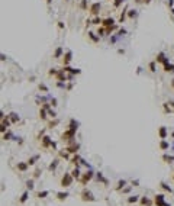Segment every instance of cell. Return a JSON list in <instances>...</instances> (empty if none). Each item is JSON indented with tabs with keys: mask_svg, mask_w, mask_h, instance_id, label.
Here are the masks:
<instances>
[{
	"mask_svg": "<svg viewBox=\"0 0 174 206\" xmlns=\"http://www.w3.org/2000/svg\"><path fill=\"white\" fill-rule=\"evenodd\" d=\"M94 176H96V173L92 170V168H89L86 173H83V174H81V177H80V180H79L80 184H81V186H86L90 180H93V177H94Z\"/></svg>",
	"mask_w": 174,
	"mask_h": 206,
	"instance_id": "obj_1",
	"label": "cell"
},
{
	"mask_svg": "<svg viewBox=\"0 0 174 206\" xmlns=\"http://www.w3.org/2000/svg\"><path fill=\"white\" fill-rule=\"evenodd\" d=\"M73 181H74V177H73L71 173H64V176L61 177V181H60V186L67 189V187H70L73 184Z\"/></svg>",
	"mask_w": 174,
	"mask_h": 206,
	"instance_id": "obj_2",
	"label": "cell"
},
{
	"mask_svg": "<svg viewBox=\"0 0 174 206\" xmlns=\"http://www.w3.org/2000/svg\"><path fill=\"white\" fill-rule=\"evenodd\" d=\"M80 197H81V200H83V202H96V196L90 190H89V189H86V187L81 190Z\"/></svg>",
	"mask_w": 174,
	"mask_h": 206,
	"instance_id": "obj_3",
	"label": "cell"
},
{
	"mask_svg": "<svg viewBox=\"0 0 174 206\" xmlns=\"http://www.w3.org/2000/svg\"><path fill=\"white\" fill-rule=\"evenodd\" d=\"M79 148H80V144L79 142H73V144H70V145H67L64 150L68 152V154H77V151H79Z\"/></svg>",
	"mask_w": 174,
	"mask_h": 206,
	"instance_id": "obj_4",
	"label": "cell"
},
{
	"mask_svg": "<svg viewBox=\"0 0 174 206\" xmlns=\"http://www.w3.org/2000/svg\"><path fill=\"white\" fill-rule=\"evenodd\" d=\"M154 205L155 206H164L165 205V194L162 193H158L154 196Z\"/></svg>",
	"mask_w": 174,
	"mask_h": 206,
	"instance_id": "obj_5",
	"label": "cell"
},
{
	"mask_svg": "<svg viewBox=\"0 0 174 206\" xmlns=\"http://www.w3.org/2000/svg\"><path fill=\"white\" fill-rule=\"evenodd\" d=\"M51 144H52V139H51V137H48V135H44L42 138H41V147L42 148H51Z\"/></svg>",
	"mask_w": 174,
	"mask_h": 206,
	"instance_id": "obj_6",
	"label": "cell"
},
{
	"mask_svg": "<svg viewBox=\"0 0 174 206\" xmlns=\"http://www.w3.org/2000/svg\"><path fill=\"white\" fill-rule=\"evenodd\" d=\"M81 160H83V158L80 157L79 154H74V155L70 158V163H71L74 167H80V165H81Z\"/></svg>",
	"mask_w": 174,
	"mask_h": 206,
	"instance_id": "obj_7",
	"label": "cell"
},
{
	"mask_svg": "<svg viewBox=\"0 0 174 206\" xmlns=\"http://www.w3.org/2000/svg\"><path fill=\"white\" fill-rule=\"evenodd\" d=\"M17 170L20 171V173H26L28 171V168H29V164L26 163V161H20V163H17Z\"/></svg>",
	"mask_w": 174,
	"mask_h": 206,
	"instance_id": "obj_8",
	"label": "cell"
},
{
	"mask_svg": "<svg viewBox=\"0 0 174 206\" xmlns=\"http://www.w3.org/2000/svg\"><path fill=\"white\" fill-rule=\"evenodd\" d=\"M96 180H97V181H100V183H103L105 186H109V180L102 174L100 171H99V173H96Z\"/></svg>",
	"mask_w": 174,
	"mask_h": 206,
	"instance_id": "obj_9",
	"label": "cell"
},
{
	"mask_svg": "<svg viewBox=\"0 0 174 206\" xmlns=\"http://www.w3.org/2000/svg\"><path fill=\"white\" fill-rule=\"evenodd\" d=\"M139 203H141V206H152L154 200H151V199L147 197V196H142V197L139 199Z\"/></svg>",
	"mask_w": 174,
	"mask_h": 206,
	"instance_id": "obj_10",
	"label": "cell"
},
{
	"mask_svg": "<svg viewBox=\"0 0 174 206\" xmlns=\"http://www.w3.org/2000/svg\"><path fill=\"white\" fill-rule=\"evenodd\" d=\"M55 196H57V199H58L60 202H64V200H67V197H68L70 194H68V192H57Z\"/></svg>",
	"mask_w": 174,
	"mask_h": 206,
	"instance_id": "obj_11",
	"label": "cell"
},
{
	"mask_svg": "<svg viewBox=\"0 0 174 206\" xmlns=\"http://www.w3.org/2000/svg\"><path fill=\"white\" fill-rule=\"evenodd\" d=\"M99 12H100V3H93L90 6V13L92 15H99Z\"/></svg>",
	"mask_w": 174,
	"mask_h": 206,
	"instance_id": "obj_12",
	"label": "cell"
},
{
	"mask_svg": "<svg viewBox=\"0 0 174 206\" xmlns=\"http://www.w3.org/2000/svg\"><path fill=\"white\" fill-rule=\"evenodd\" d=\"M58 165H60V158H55V160H52V163H51V164L48 165V170H49V171H55Z\"/></svg>",
	"mask_w": 174,
	"mask_h": 206,
	"instance_id": "obj_13",
	"label": "cell"
},
{
	"mask_svg": "<svg viewBox=\"0 0 174 206\" xmlns=\"http://www.w3.org/2000/svg\"><path fill=\"white\" fill-rule=\"evenodd\" d=\"M125 186H126V180H119L118 181V184H116V187H115V190L116 192H122L123 189H125Z\"/></svg>",
	"mask_w": 174,
	"mask_h": 206,
	"instance_id": "obj_14",
	"label": "cell"
},
{
	"mask_svg": "<svg viewBox=\"0 0 174 206\" xmlns=\"http://www.w3.org/2000/svg\"><path fill=\"white\" fill-rule=\"evenodd\" d=\"M71 174H73V177H74V179L79 181L83 173H80V167H74V168H73V171H71Z\"/></svg>",
	"mask_w": 174,
	"mask_h": 206,
	"instance_id": "obj_15",
	"label": "cell"
},
{
	"mask_svg": "<svg viewBox=\"0 0 174 206\" xmlns=\"http://www.w3.org/2000/svg\"><path fill=\"white\" fill-rule=\"evenodd\" d=\"M161 158H162V161H164V163H167V164H171V163L174 161V155H170V154H162V157H161Z\"/></svg>",
	"mask_w": 174,
	"mask_h": 206,
	"instance_id": "obj_16",
	"label": "cell"
},
{
	"mask_svg": "<svg viewBox=\"0 0 174 206\" xmlns=\"http://www.w3.org/2000/svg\"><path fill=\"white\" fill-rule=\"evenodd\" d=\"M103 26L105 28H110V26H113V23H115V20L112 19V17H106V19H103Z\"/></svg>",
	"mask_w": 174,
	"mask_h": 206,
	"instance_id": "obj_17",
	"label": "cell"
},
{
	"mask_svg": "<svg viewBox=\"0 0 174 206\" xmlns=\"http://www.w3.org/2000/svg\"><path fill=\"white\" fill-rule=\"evenodd\" d=\"M158 135H160V138H161V139H165V138H167V128H165V126H160Z\"/></svg>",
	"mask_w": 174,
	"mask_h": 206,
	"instance_id": "obj_18",
	"label": "cell"
},
{
	"mask_svg": "<svg viewBox=\"0 0 174 206\" xmlns=\"http://www.w3.org/2000/svg\"><path fill=\"white\" fill-rule=\"evenodd\" d=\"M170 148V144L167 142L165 139H161V142H160V150H162V151H167Z\"/></svg>",
	"mask_w": 174,
	"mask_h": 206,
	"instance_id": "obj_19",
	"label": "cell"
},
{
	"mask_svg": "<svg viewBox=\"0 0 174 206\" xmlns=\"http://www.w3.org/2000/svg\"><path fill=\"white\" fill-rule=\"evenodd\" d=\"M9 118H10V122H12V124H17V122H19V115L15 113V112H12V113L9 115Z\"/></svg>",
	"mask_w": 174,
	"mask_h": 206,
	"instance_id": "obj_20",
	"label": "cell"
},
{
	"mask_svg": "<svg viewBox=\"0 0 174 206\" xmlns=\"http://www.w3.org/2000/svg\"><path fill=\"white\" fill-rule=\"evenodd\" d=\"M47 116H48V110H45L44 108H41L39 109V118H41V121H47Z\"/></svg>",
	"mask_w": 174,
	"mask_h": 206,
	"instance_id": "obj_21",
	"label": "cell"
},
{
	"mask_svg": "<svg viewBox=\"0 0 174 206\" xmlns=\"http://www.w3.org/2000/svg\"><path fill=\"white\" fill-rule=\"evenodd\" d=\"M28 197H29V190H26V192H23V193H22V196H20L19 202H20V203H25V202L28 200Z\"/></svg>",
	"mask_w": 174,
	"mask_h": 206,
	"instance_id": "obj_22",
	"label": "cell"
},
{
	"mask_svg": "<svg viewBox=\"0 0 174 206\" xmlns=\"http://www.w3.org/2000/svg\"><path fill=\"white\" fill-rule=\"evenodd\" d=\"M160 187H161V189H162V190L168 192V193H173V189H171V187H170V186H168V184H165V183H164V181H161V183H160Z\"/></svg>",
	"mask_w": 174,
	"mask_h": 206,
	"instance_id": "obj_23",
	"label": "cell"
},
{
	"mask_svg": "<svg viewBox=\"0 0 174 206\" xmlns=\"http://www.w3.org/2000/svg\"><path fill=\"white\" fill-rule=\"evenodd\" d=\"M48 194H49L48 190H42V192H38V193H36V197H38V199H45Z\"/></svg>",
	"mask_w": 174,
	"mask_h": 206,
	"instance_id": "obj_24",
	"label": "cell"
},
{
	"mask_svg": "<svg viewBox=\"0 0 174 206\" xmlns=\"http://www.w3.org/2000/svg\"><path fill=\"white\" fill-rule=\"evenodd\" d=\"M138 200H139V196H136V194H134V196H129V197H128V203H131V205H132V203H136Z\"/></svg>",
	"mask_w": 174,
	"mask_h": 206,
	"instance_id": "obj_25",
	"label": "cell"
},
{
	"mask_svg": "<svg viewBox=\"0 0 174 206\" xmlns=\"http://www.w3.org/2000/svg\"><path fill=\"white\" fill-rule=\"evenodd\" d=\"M63 70L64 71H68V73H73V74H80V70H74V68H71V67H68V65H65Z\"/></svg>",
	"mask_w": 174,
	"mask_h": 206,
	"instance_id": "obj_26",
	"label": "cell"
},
{
	"mask_svg": "<svg viewBox=\"0 0 174 206\" xmlns=\"http://www.w3.org/2000/svg\"><path fill=\"white\" fill-rule=\"evenodd\" d=\"M39 160V155H33V157H31V158L28 160L26 163L29 164V165H33V164H36V161Z\"/></svg>",
	"mask_w": 174,
	"mask_h": 206,
	"instance_id": "obj_27",
	"label": "cell"
},
{
	"mask_svg": "<svg viewBox=\"0 0 174 206\" xmlns=\"http://www.w3.org/2000/svg\"><path fill=\"white\" fill-rule=\"evenodd\" d=\"M58 155H60V157H61V158H65V160H70V157H68V152H67V151H65V150H60V151H58Z\"/></svg>",
	"mask_w": 174,
	"mask_h": 206,
	"instance_id": "obj_28",
	"label": "cell"
},
{
	"mask_svg": "<svg viewBox=\"0 0 174 206\" xmlns=\"http://www.w3.org/2000/svg\"><path fill=\"white\" fill-rule=\"evenodd\" d=\"M65 79H67V77H65V74H64V70L57 74V80H58V81H65Z\"/></svg>",
	"mask_w": 174,
	"mask_h": 206,
	"instance_id": "obj_29",
	"label": "cell"
},
{
	"mask_svg": "<svg viewBox=\"0 0 174 206\" xmlns=\"http://www.w3.org/2000/svg\"><path fill=\"white\" fill-rule=\"evenodd\" d=\"M70 61H71V52L68 51V52L65 54V57H64V65H67Z\"/></svg>",
	"mask_w": 174,
	"mask_h": 206,
	"instance_id": "obj_30",
	"label": "cell"
},
{
	"mask_svg": "<svg viewBox=\"0 0 174 206\" xmlns=\"http://www.w3.org/2000/svg\"><path fill=\"white\" fill-rule=\"evenodd\" d=\"M3 139H4V141H9V139H12V132H10V131L4 132V134H3Z\"/></svg>",
	"mask_w": 174,
	"mask_h": 206,
	"instance_id": "obj_31",
	"label": "cell"
},
{
	"mask_svg": "<svg viewBox=\"0 0 174 206\" xmlns=\"http://www.w3.org/2000/svg\"><path fill=\"white\" fill-rule=\"evenodd\" d=\"M33 186H35V184H33V180H28V181H26V189H28V190H33Z\"/></svg>",
	"mask_w": 174,
	"mask_h": 206,
	"instance_id": "obj_32",
	"label": "cell"
},
{
	"mask_svg": "<svg viewBox=\"0 0 174 206\" xmlns=\"http://www.w3.org/2000/svg\"><path fill=\"white\" fill-rule=\"evenodd\" d=\"M61 54H63V48H57V51H55V54H54V58H60Z\"/></svg>",
	"mask_w": 174,
	"mask_h": 206,
	"instance_id": "obj_33",
	"label": "cell"
},
{
	"mask_svg": "<svg viewBox=\"0 0 174 206\" xmlns=\"http://www.w3.org/2000/svg\"><path fill=\"white\" fill-rule=\"evenodd\" d=\"M41 173H42V171H41V170H39V168H36V170H35V171H33V179H38V177H39V176H41Z\"/></svg>",
	"mask_w": 174,
	"mask_h": 206,
	"instance_id": "obj_34",
	"label": "cell"
},
{
	"mask_svg": "<svg viewBox=\"0 0 174 206\" xmlns=\"http://www.w3.org/2000/svg\"><path fill=\"white\" fill-rule=\"evenodd\" d=\"M58 122H60V121H58V119H55V121H54V122H49V124H48V128H55V125H57V124H58Z\"/></svg>",
	"mask_w": 174,
	"mask_h": 206,
	"instance_id": "obj_35",
	"label": "cell"
},
{
	"mask_svg": "<svg viewBox=\"0 0 174 206\" xmlns=\"http://www.w3.org/2000/svg\"><path fill=\"white\" fill-rule=\"evenodd\" d=\"M125 16H126V9L122 12V15H120V17H119V22H123V20H125Z\"/></svg>",
	"mask_w": 174,
	"mask_h": 206,
	"instance_id": "obj_36",
	"label": "cell"
},
{
	"mask_svg": "<svg viewBox=\"0 0 174 206\" xmlns=\"http://www.w3.org/2000/svg\"><path fill=\"white\" fill-rule=\"evenodd\" d=\"M102 22H103V20H102V19H100V17H94V20H93V22H92V23H94V25H100V23H102Z\"/></svg>",
	"mask_w": 174,
	"mask_h": 206,
	"instance_id": "obj_37",
	"label": "cell"
},
{
	"mask_svg": "<svg viewBox=\"0 0 174 206\" xmlns=\"http://www.w3.org/2000/svg\"><path fill=\"white\" fill-rule=\"evenodd\" d=\"M48 115H49L51 118H57V113H55V112H54V110H51V109L48 110Z\"/></svg>",
	"mask_w": 174,
	"mask_h": 206,
	"instance_id": "obj_38",
	"label": "cell"
},
{
	"mask_svg": "<svg viewBox=\"0 0 174 206\" xmlns=\"http://www.w3.org/2000/svg\"><path fill=\"white\" fill-rule=\"evenodd\" d=\"M135 15H136V12H135V10H128V16H129V17H134Z\"/></svg>",
	"mask_w": 174,
	"mask_h": 206,
	"instance_id": "obj_39",
	"label": "cell"
},
{
	"mask_svg": "<svg viewBox=\"0 0 174 206\" xmlns=\"http://www.w3.org/2000/svg\"><path fill=\"white\" fill-rule=\"evenodd\" d=\"M89 35H90V38H92L93 41H99V38H97V36H94V33H93V32H89Z\"/></svg>",
	"mask_w": 174,
	"mask_h": 206,
	"instance_id": "obj_40",
	"label": "cell"
},
{
	"mask_svg": "<svg viewBox=\"0 0 174 206\" xmlns=\"http://www.w3.org/2000/svg\"><path fill=\"white\" fill-rule=\"evenodd\" d=\"M122 1H123V0H115V7H119Z\"/></svg>",
	"mask_w": 174,
	"mask_h": 206,
	"instance_id": "obj_41",
	"label": "cell"
},
{
	"mask_svg": "<svg viewBox=\"0 0 174 206\" xmlns=\"http://www.w3.org/2000/svg\"><path fill=\"white\" fill-rule=\"evenodd\" d=\"M97 33H99V35H105V29H103V28H99V29H97Z\"/></svg>",
	"mask_w": 174,
	"mask_h": 206,
	"instance_id": "obj_42",
	"label": "cell"
},
{
	"mask_svg": "<svg viewBox=\"0 0 174 206\" xmlns=\"http://www.w3.org/2000/svg\"><path fill=\"white\" fill-rule=\"evenodd\" d=\"M131 186H139V181H138V180H132Z\"/></svg>",
	"mask_w": 174,
	"mask_h": 206,
	"instance_id": "obj_43",
	"label": "cell"
},
{
	"mask_svg": "<svg viewBox=\"0 0 174 206\" xmlns=\"http://www.w3.org/2000/svg\"><path fill=\"white\" fill-rule=\"evenodd\" d=\"M39 89H41V90H44V92H48V87H47V86H44V84H41V86H39Z\"/></svg>",
	"mask_w": 174,
	"mask_h": 206,
	"instance_id": "obj_44",
	"label": "cell"
},
{
	"mask_svg": "<svg viewBox=\"0 0 174 206\" xmlns=\"http://www.w3.org/2000/svg\"><path fill=\"white\" fill-rule=\"evenodd\" d=\"M164 109H165V112H171V109H170V106H168L167 103H164Z\"/></svg>",
	"mask_w": 174,
	"mask_h": 206,
	"instance_id": "obj_45",
	"label": "cell"
},
{
	"mask_svg": "<svg viewBox=\"0 0 174 206\" xmlns=\"http://www.w3.org/2000/svg\"><path fill=\"white\" fill-rule=\"evenodd\" d=\"M149 68H151V71H155V64L151 63V64H149Z\"/></svg>",
	"mask_w": 174,
	"mask_h": 206,
	"instance_id": "obj_46",
	"label": "cell"
},
{
	"mask_svg": "<svg viewBox=\"0 0 174 206\" xmlns=\"http://www.w3.org/2000/svg\"><path fill=\"white\" fill-rule=\"evenodd\" d=\"M49 105H51V106H57V100H55V99H52V100H51V103H49Z\"/></svg>",
	"mask_w": 174,
	"mask_h": 206,
	"instance_id": "obj_47",
	"label": "cell"
},
{
	"mask_svg": "<svg viewBox=\"0 0 174 206\" xmlns=\"http://www.w3.org/2000/svg\"><path fill=\"white\" fill-rule=\"evenodd\" d=\"M51 148H52V150H57V142H54V141H52V144H51Z\"/></svg>",
	"mask_w": 174,
	"mask_h": 206,
	"instance_id": "obj_48",
	"label": "cell"
},
{
	"mask_svg": "<svg viewBox=\"0 0 174 206\" xmlns=\"http://www.w3.org/2000/svg\"><path fill=\"white\" fill-rule=\"evenodd\" d=\"M129 190H131V187H126V189L122 190V193H129Z\"/></svg>",
	"mask_w": 174,
	"mask_h": 206,
	"instance_id": "obj_49",
	"label": "cell"
},
{
	"mask_svg": "<svg viewBox=\"0 0 174 206\" xmlns=\"http://www.w3.org/2000/svg\"><path fill=\"white\" fill-rule=\"evenodd\" d=\"M123 33H126V31H125V29H120V31H119V35H123Z\"/></svg>",
	"mask_w": 174,
	"mask_h": 206,
	"instance_id": "obj_50",
	"label": "cell"
},
{
	"mask_svg": "<svg viewBox=\"0 0 174 206\" xmlns=\"http://www.w3.org/2000/svg\"><path fill=\"white\" fill-rule=\"evenodd\" d=\"M149 1H151V0H144V3H149Z\"/></svg>",
	"mask_w": 174,
	"mask_h": 206,
	"instance_id": "obj_51",
	"label": "cell"
},
{
	"mask_svg": "<svg viewBox=\"0 0 174 206\" xmlns=\"http://www.w3.org/2000/svg\"><path fill=\"white\" fill-rule=\"evenodd\" d=\"M164 206H171V205H170V203H167V202H165V205H164Z\"/></svg>",
	"mask_w": 174,
	"mask_h": 206,
	"instance_id": "obj_52",
	"label": "cell"
},
{
	"mask_svg": "<svg viewBox=\"0 0 174 206\" xmlns=\"http://www.w3.org/2000/svg\"><path fill=\"white\" fill-rule=\"evenodd\" d=\"M173 180H174V176H173Z\"/></svg>",
	"mask_w": 174,
	"mask_h": 206,
	"instance_id": "obj_53",
	"label": "cell"
}]
</instances>
